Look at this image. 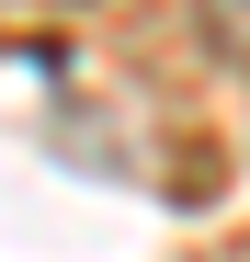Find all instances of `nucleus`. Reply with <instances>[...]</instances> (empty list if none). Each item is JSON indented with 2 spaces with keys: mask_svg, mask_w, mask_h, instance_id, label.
Listing matches in <instances>:
<instances>
[{
  "mask_svg": "<svg viewBox=\"0 0 250 262\" xmlns=\"http://www.w3.org/2000/svg\"><path fill=\"white\" fill-rule=\"evenodd\" d=\"M205 46L228 69H250V0H205Z\"/></svg>",
  "mask_w": 250,
  "mask_h": 262,
  "instance_id": "obj_1",
  "label": "nucleus"
}]
</instances>
